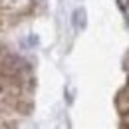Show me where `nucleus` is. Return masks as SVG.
I'll use <instances>...</instances> for the list:
<instances>
[{
  "label": "nucleus",
  "mask_w": 129,
  "mask_h": 129,
  "mask_svg": "<svg viewBox=\"0 0 129 129\" xmlns=\"http://www.w3.org/2000/svg\"><path fill=\"white\" fill-rule=\"evenodd\" d=\"M74 20H78V26H83V24H85V12H83V10H78V12L74 14Z\"/></svg>",
  "instance_id": "obj_1"
},
{
  "label": "nucleus",
  "mask_w": 129,
  "mask_h": 129,
  "mask_svg": "<svg viewBox=\"0 0 129 129\" xmlns=\"http://www.w3.org/2000/svg\"><path fill=\"white\" fill-rule=\"evenodd\" d=\"M117 4H119L121 8H127V6H129V0H117Z\"/></svg>",
  "instance_id": "obj_2"
}]
</instances>
